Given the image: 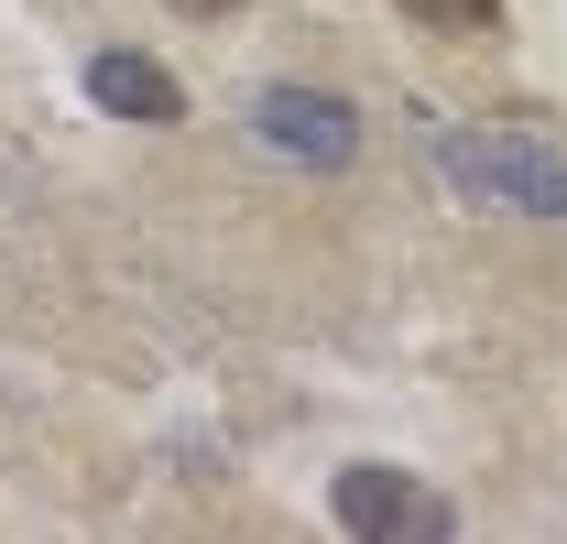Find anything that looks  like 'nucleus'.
Segmentation results:
<instances>
[{
	"label": "nucleus",
	"instance_id": "nucleus-1",
	"mask_svg": "<svg viewBox=\"0 0 567 544\" xmlns=\"http://www.w3.org/2000/svg\"><path fill=\"white\" fill-rule=\"evenodd\" d=\"M425 164L447 175V197L470 207H513V218H567V153L513 121H458L425 142Z\"/></svg>",
	"mask_w": 567,
	"mask_h": 544
},
{
	"label": "nucleus",
	"instance_id": "nucleus-2",
	"mask_svg": "<svg viewBox=\"0 0 567 544\" xmlns=\"http://www.w3.org/2000/svg\"><path fill=\"white\" fill-rule=\"evenodd\" d=\"M328 523L360 534V544H436V534H458V512H447L415 469H339L328 479Z\"/></svg>",
	"mask_w": 567,
	"mask_h": 544
},
{
	"label": "nucleus",
	"instance_id": "nucleus-3",
	"mask_svg": "<svg viewBox=\"0 0 567 544\" xmlns=\"http://www.w3.org/2000/svg\"><path fill=\"white\" fill-rule=\"evenodd\" d=\"M251 142H274L284 164L339 175V164L360 153V109H350V98H328V87H262V98H251Z\"/></svg>",
	"mask_w": 567,
	"mask_h": 544
},
{
	"label": "nucleus",
	"instance_id": "nucleus-4",
	"mask_svg": "<svg viewBox=\"0 0 567 544\" xmlns=\"http://www.w3.org/2000/svg\"><path fill=\"white\" fill-rule=\"evenodd\" d=\"M87 98L110 121H142V132H175L186 121V76L164 66V55H132V44H99L87 55Z\"/></svg>",
	"mask_w": 567,
	"mask_h": 544
},
{
	"label": "nucleus",
	"instance_id": "nucleus-5",
	"mask_svg": "<svg viewBox=\"0 0 567 544\" xmlns=\"http://www.w3.org/2000/svg\"><path fill=\"white\" fill-rule=\"evenodd\" d=\"M404 11H415L425 33H492L502 22V0H404Z\"/></svg>",
	"mask_w": 567,
	"mask_h": 544
},
{
	"label": "nucleus",
	"instance_id": "nucleus-6",
	"mask_svg": "<svg viewBox=\"0 0 567 544\" xmlns=\"http://www.w3.org/2000/svg\"><path fill=\"white\" fill-rule=\"evenodd\" d=\"M164 11H186V22H229L240 0H164Z\"/></svg>",
	"mask_w": 567,
	"mask_h": 544
}]
</instances>
